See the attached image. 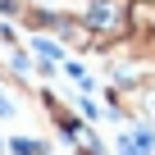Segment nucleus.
<instances>
[{"instance_id": "nucleus-1", "label": "nucleus", "mask_w": 155, "mask_h": 155, "mask_svg": "<svg viewBox=\"0 0 155 155\" xmlns=\"http://www.w3.org/2000/svg\"><path fill=\"white\" fill-rule=\"evenodd\" d=\"M78 18L96 37V50L101 46H123L128 41V18H132V0H87V9Z\"/></svg>"}, {"instance_id": "nucleus-2", "label": "nucleus", "mask_w": 155, "mask_h": 155, "mask_svg": "<svg viewBox=\"0 0 155 155\" xmlns=\"http://www.w3.org/2000/svg\"><path fill=\"white\" fill-rule=\"evenodd\" d=\"M9 155H46V141H37V137H14V141H9Z\"/></svg>"}]
</instances>
